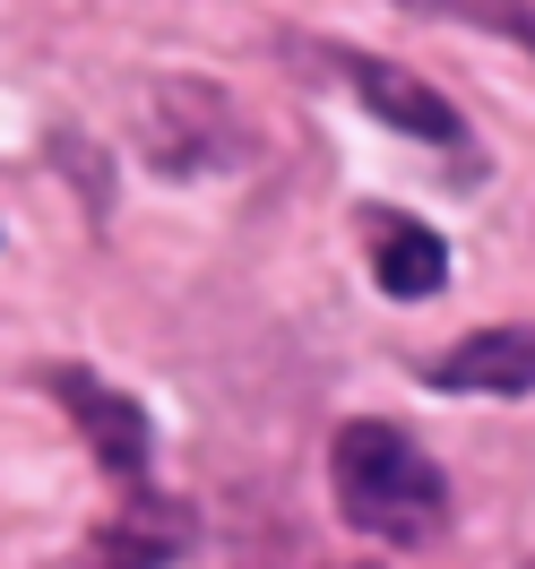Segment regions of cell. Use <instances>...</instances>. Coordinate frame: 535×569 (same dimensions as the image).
Returning <instances> with one entry per match:
<instances>
[{"instance_id":"6da1fadb","label":"cell","mask_w":535,"mask_h":569,"mask_svg":"<svg viewBox=\"0 0 535 569\" xmlns=\"http://www.w3.org/2000/svg\"><path fill=\"white\" fill-rule=\"evenodd\" d=\"M328 475H337V509H346V527L371 535V543H389V552H415L432 535L449 527V483H440V466L406 440L397 423H346L337 431V449H328Z\"/></svg>"},{"instance_id":"52a82bcc","label":"cell","mask_w":535,"mask_h":569,"mask_svg":"<svg viewBox=\"0 0 535 569\" xmlns=\"http://www.w3.org/2000/svg\"><path fill=\"white\" fill-rule=\"evenodd\" d=\"M406 9H432V18H475V27H501V36H527L535 18H518V0H406Z\"/></svg>"},{"instance_id":"ba28073f","label":"cell","mask_w":535,"mask_h":569,"mask_svg":"<svg viewBox=\"0 0 535 569\" xmlns=\"http://www.w3.org/2000/svg\"><path fill=\"white\" fill-rule=\"evenodd\" d=\"M346 569H380V561H346Z\"/></svg>"},{"instance_id":"8992f818","label":"cell","mask_w":535,"mask_h":569,"mask_svg":"<svg viewBox=\"0 0 535 569\" xmlns=\"http://www.w3.org/2000/svg\"><path fill=\"white\" fill-rule=\"evenodd\" d=\"M346 70H355V96L380 112V121H397V130H415V139H432V147H458L466 139V121L440 104L432 87H415L406 70H389V61H346Z\"/></svg>"},{"instance_id":"9c48e42d","label":"cell","mask_w":535,"mask_h":569,"mask_svg":"<svg viewBox=\"0 0 535 569\" xmlns=\"http://www.w3.org/2000/svg\"><path fill=\"white\" fill-rule=\"evenodd\" d=\"M527 569H535V561H527Z\"/></svg>"},{"instance_id":"5b68a950","label":"cell","mask_w":535,"mask_h":569,"mask_svg":"<svg viewBox=\"0 0 535 569\" xmlns=\"http://www.w3.org/2000/svg\"><path fill=\"white\" fill-rule=\"evenodd\" d=\"M371 268H380V293L424 302V293L449 284V250H440V233L415 224V216H371Z\"/></svg>"},{"instance_id":"7a4b0ae2","label":"cell","mask_w":535,"mask_h":569,"mask_svg":"<svg viewBox=\"0 0 535 569\" xmlns=\"http://www.w3.org/2000/svg\"><path fill=\"white\" fill-rule=\"evenodd\" d=\"M181 543H190V509L130 483L121 509L87 535V569H165V561H181Z\"/></svg>"},{"instance_id":"3957f363","label":"cell","mask_w":535,"mask_h":569,"mask_svg":"<svg viewBox=\"0 0 535 569\" xmlns=\"http://www.w3.org/2000/svg\"><path fill=\"white\" fill-rule=\"evenodd\" d=\"M440 397H527L535 389V328H475L424 371Z\"/></svg>"},{"instance_id":"277c9868","label":"cell","mask_w":535,"mask_h":569,"mask_svg":"<svg viewBox=\"0 0 535 569\" xmlns=\"http://www.w3.org/2000/svg\"><path fill=\"white\" fill-rule=\"evenodd\" d=\"M52 389L70 397V415L87 423V440H96V458H105V475H121V483H139L147 475V415L130 406L121 389H105V380H87V371H61Z\"/></svg>"}]
</instances>
